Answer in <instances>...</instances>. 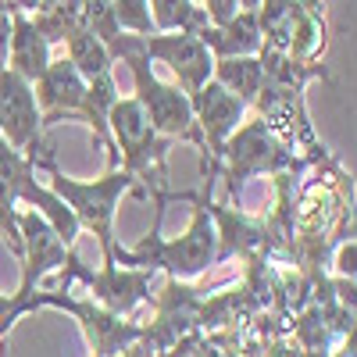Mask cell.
Masks as SVG:
<instances>
[{"label": "cell", "mask_w": 357, "mask_h": 357, "mask_svg": "<svg viewBox=\"0 0 357 357\" xmlns=\"http://www.w3.org/2000/svg\"><path fill=\"white\" fill-rule=\"evenodd\" d=\"M311 172L314 175L301 178L293 193L289 264L314 282L329 272L333 247L354 236V175H347L336 158Z\"/></svg>", "instance_id": "1"}, {"label": "cell", "mask_w": 357, "mask_h": 357, "mask_svg": "<svg viewBox=\"0 0 357 357\" xmlns=\"http://www.w3.org/2000/svg\"><path fill=\"white\" fill-rule=\"evenodd\" d=\"M178 200L193 204V215L190 225L178 240H165L161 236V215H154V225L146 236H139V243L132 250L126 247H114V261L118 264H129V268H146V272H165L168 279L178 282H193L197 275H204L207 268L215 264V225L211 215L193 200V193H178Z\"/></svg>", "instance_id": "2"}, {"label": "cell", "mask_w": 357, "mask_h": 357, "mask_svg": "<svg viewBox=\"0 0 357 357\" xmlns=\"http://www.w3.org/2000/svg\"><path fill=\"white\" fill-rule=\"evenodd\" d=\"M18 204H29L33 211H40L50 222V229L61 236V243L68 250H75L82 229H79V222L72 215V207L57 193H50V186L36 183V165L0 136V236H4L8 247L22 257Z\"/></svg>", "instance_id": "3"}, {"label": "cell", "mask_w": 357, "mask_h": 357, "mask_svg": "<svg viewBox=\"0 0 357 357\" xmlns=\"http://www.w3.org/2000/svg\"><path fill=\"white\" fill-rule=\"evenodd\" d=\"M36 168H47V172H50V193H57V197L72 207L79 229H86V232L97 236L104 261H114V247H118V240H114L118 200H122L126 193L146 200V197H151V193H146V186L139 183L132 172H126L122 165L107 168L100 178H93V183H82V178L65 175L61 168L54 165V158H40Z\"/></svg>", "instance_id": "4"}, {"label": "cell", "mask_w": 357, "mask_h": 357, "mask_svg": "<svg viewBox=\"0 0 357 357\" xmlns=\"http://www.w3.org/2000/svg\"><path fill=\"white\" fill-rule=\"evenodd\" d=\"M311 168H318V165H311L307 158H296L257 114H247L240 122V129H236L222 146L218 178H225V186H229V204L243 207V186L250 183V178L282 175V172L307 175Z\"/></svg>", "instance_id": "5"}, {"label": "cell", "mask_w": 357, "mask_h": 357, "mask_svg": "<svg viewBox=\"0 0 357 357\" xmlns=\"http://www.w3.org/2000/svg\"><path fill=\"white\" fill-rule=\"evenodd\" d=\"M107 129H111V143H114L118 158H122V168L139 178L146 186V193L165 190L172 139L154 132V126L146 122V114H143L136 97H118L114 100V107L107 114Z\"/></svg>", "instance_id": "6"}, {"label": "cell", "mask_w": 357, "mask_h": 357, "mask_svg": "<svg viewBox=\"0 0 357 357\" xmlns=\"http://www.w3.org/2000/svg\"><path fill=\"white\" fill-rule=\"evenodd\" d=\"M18 232H22V282L18 289L11 293V301H8V311L0 314V340H4L11 333V325L29 314V301H33V293L40 289V282L54 272V268H61L65 257L72 254L65 243H61V236H57L50 229V222L40 215V211H18Z\"/></svg>", "instance_id": "7"}, {"label": "cell", "mask_w": 357, "mask_h": 357, "mask_svg": "<svg viewBox=\"0 0 357 357\" xmlns=\"http://www.w3.org/2000/svg\"><path fill=\"white\" fill-rule=\"evenodd\" d=\"M151 279H154V272L129 268V264H118V261H104L97 272H89L79 257V250H72L65 257V275L57 282V289H72V282H82L86 296L93 304H100L104 311H111L118 318H132V311L139 304L151 301Z\"/></svg>", "instance_id": "8"}, {"label": "cell", "mask_w": 357, "mask_h": 357, "mask_svg": "<svg viewBox=\"0 0 357 357\" xmlns=\"http://www.w3.org/2000/svg\"><path fill=\"white\" fill-rule=\"evenodd\" d=\"M36 307H57L79 321V329L89 343V354L93 357H114L122 354L126 347L139 343L143 325L132 318H118L111 311H104L100 304H93L89 296H75L68 289H36L33 301H29V314Z\"/></svg>", "instance_id": "9"}, {"label": "cell", "mask_w": 357, "mask_h": 357, "mask_svg": "<svg viewBox=\"0 0 357 357\" xmlns=\"http://www.w3.org/2000/svg\"><path fill=\"white\" fill-rule=\"evenodd\" d=\"M0 136L29 161L50 158V143L43 139V118L36 107L33 82L15 75L8 65H0Z\"/></svg>", "instance_id": "10"}, {"label": "cell", "mask_w": 357, "mask_h": 357, "mask_svg": "<svg viewBox=\"0 0 357 357\" xmlns=\"http://www.w3.org/2000/svg\"><path fill=\"white\" fill-rule=\"evenodd\" d=\"M193 200L211 215L215 225V264L225 261H250V257H264V222L261 215H250L243 207H232V204H215V175H204L200 178V190L193 193Z\"/></svg>", "instance_id": "11"}, {"label": "cell", "mask_w": 357, "mask_h": 357, "mask_svg": "<svg viewBox=\"0 0 357 357\" xmlns=\"http://www.w3.org/2000/svg\"><path fill=\"white\" fill-rule=\"evenodd\" d=\"M200 301H204V289H197L190 282H178V279H165L161 293L154 296V318L139 333V347L146 350V357L165 354L186 333L197 329Z\"/></svg>", "instance_id": "12"}, {"label": "cell", "mask_w": 357, "mask_h": 357, "mask_svg": "<svg viewBox=\"0 0 357 357\" xmlns=\"http://www.w3.org/2000/svg\"><path fill=\"white\" fill-rule=\"evenodd\" d=\"M190 104H193V118H197L204 146H207V158H211V168H218L225 139L240 129V122L250 111L240 97L229 93V89L215 79H207L197 93H190Z\"/></svg>", "instance_id": "13"}, {"label": "cell", "mask_w": 357, "mask_h": 357, "mask_svg": "<svg viewBox=\"0 0 357 357\" xmlns=\"http://www.w3.org/2000/svg\"><path fill=\"white\" fill-rule=\"evenodd\" d=\"M143 54L151 61H161L175 72L178 79V89L190 97L197 89L211 79V68H215V54L204 47L200 36H190V33H154V36H143Z\"/></svg>", "instance_id": "14"}, {"label": "cell", "mask_w": 357, "mask_h": 357, "mask_svg": "<svg viewBox=\"0 0 357 357\" xmlns=\"http://www.w3.org/2000/svg\"><path fill=\"white\" fill-rule=\"evenodd\" d=\"M33 93H36V107H40L43 129H47L54 122H61V118H79L82 97H86V79L61 54V57H54L47 65V72L33 82Z\"/></svg>", "instance_id": "15"}, {"label": "cell", "mask_w": 357, "mask_h": 357, "mask_svg": "<svg viewBox=\"0 0 357 357\" xmlns=\"http://www.w3.org/2000/svg\"><path fill=\"white\" fill-rule=\"evenodd\" d=\"M261 311V304L254 301L250 286L229 282L215 293H204L200 301V314H197V329L200 333H225V329H247L254 321V314Z\"/></svg>", "instance_id": "16"}, {"label": "cell", "mask_w": 357, "mask_h": 357, "mask_svg": "<svg viewBox=\"0 0 357 357\" xmlns=\"http://www.w3.org/2000/svg\"><path fill=\"white\" fill-rule=\"evenodd\" d=\"M11 4V0H8ZM54 61V54H50V43L36 33V25L29 22L25 11H18L11 4V47H8V68L15 75H22L25 82H36L47 65Z\"/></svg>", "instance_id": "17"}, {"label": "cell", "mask_w": 357, "mask_h": 357, "mask_svg": "<svg viewBox=\"0 0 357 357\" xmlns=\"http://www.w3.org/2000/svg\"><path fill=\"white\" fill-rule=\"evenodd\" d=\"M204 47L215 57H257L261 50V29L254 11H240L225 25H207L200 33Z\"/></svg>", "instance_id": "18"}, {"label": "cell", "mask_w": 357, "mask_h": 357, "mask_svg": "<svg viewBox=\"0 0 357 357\" xmlns=\"http://www.w3.org/2000/svg\"><path fill=\"white\" fill-rule=\"evenodd\" d=\"M289 343L296 347L301 357H329L340 347V336L329 329V321L321 318V311L307 301L289 321Z\"/></svg>", "instance_id": "19"}, {"label": "cell", "mask_w": 357, "mask_h": 357, "mask_svg": "<svg viewBox=\"0 0 357 357\" xmlns=\"http://www.w3.org/2000/svg\"><path fill=\"white\" fill-rule=\"evenodd\" d=\"M211 79H215V82H222V86L229 89V93L240 97V100L247 104V111H250V104H254V97H257L261 82H264V75H261V61H257V57H215Z\"/></svg>", "instance_id": "20"}, {"label": "cell", "mask_w": 357, "mask_h": 357, "mask_svg": "<svg viewBox=\"0 0 357 357\" xmlns=\"http://www.w3.org/2000/svg\"><path fill=\"white\" fill-rule=\"evenodd\" d=\"M151 8V22L154 33H190L200 36L207 25V15L197 8V0H146Z\"/></svg>", "instance_id": "21"}, {"label": "cell", "mask_w": 357, "mask_h": 357, "mask_svg": "<svg viewBox=\"0 0 357 357\" xmlns=\"http://www.w3.org/2000/svg\"><path fill=\"white\" fill-rule=\"evenodd\" d=\"M65 47V57L75 65V72L89 82L93 75H104V72H114V57L111 50L89 33V29H75V33L61 43Z\"/></svg>", "instance_id": "22"}, {"label": "cell", "mask_w": 357, "mask_h": 357, "mask_svg": "<svg viewBox=\"0 0 357 357\" xmlns=\"http://www.w3.org/2000/svg\"><path fill=\"white\" fill-rule=\"evenodd\" d=\"M29 22L36 25V33L54 47V43H65L75 29H86L82 25V11H79V0H54L50 8L29 15Z\"/></svg>", "instance_id": "23"}, {"label": "cell", "mask_w": 357, "mask_h": 357, "mask_svg": "<svg viewBox=\"0 0 357 357\" xmlns=\"http://www.w3.org/2000/svg\"><path fill=\"white\" fill-rule=\"evenodd\" d=\"M79 11H82V25L93 33L104 47H111L122 29L114 22V0H79Z\"/></svg>", "instance_id": "24"}, {"label": "cell", "mask_w": 357, "mask_h": 357, "mask_svg": "<svg viewBox=\"0 0 357 357\" xmlns=\"http://www.w3.org/2000/svg\"><path fill=\"white\" fill-rule=\"evenodd\" d=\"M114 22L129 36H154V22L146 0H114Z\"/></svg>", "instance_id": "25"}, {"label": "cell", "mask_w": 357, "mask_h": 357, "mask_svg": "<svg viewBox=\"0 0 357 357\" xmlns=\"http://www.w3.org/2000/svg\"><path fill=\"white\" fill-rule=\"evenodd\" d=\"M329 272L333 275H343V279H354L357 275V240H340L329 254Z\"/></svg>", "instance_id": "26"}, {"label": "cell", "mask_w": 357, "mask_h": 357, "mask_svg": "<svg viewBox=\"0 0 357 357\" xmlns=\"http://www.w3.org/2000/svg\"><path fill=\"white\" fill-rule=\"evenodd\" d=\"M197 8L207 15V22H211V25H225V22H232L236 15L243 11L236 0H197Z\"/></svg>", "instance_id": "27"}, {"label": "cell", "mask_w": 357, "mask_h": 357, "mask_svg": "<svg viewBox=\"0 0 357 357\" xmlns=\"http://www.w3.org/2000/svg\"><path fill=\"white\" fill-rule=\"evenodd\" d=\"M11 47V4H0V65H8Z\"/></svg>", "instance_id": "28"}, {"label": "cell", "mask_w": 357, "mask_h": 357, "mask_svg": "<svg viewBox=\"0 0 357 357\" xmlns=\"http://www.w3.org/2000/svg\"><path fill=\"white\" fill-rule=\"evenodd\" d=\"M261 357H301V354H296V347L289 343V336H282V340H272V343H268Z\"/></svg>", "instance_id": "29"}, {"label": "cell", "mask_w": 357, "mask_h": 357, "mask_svg": "<svg viewBox=\"0 0 357 357\" xmlns=\"http://www.w3.org/2000/svg\"><path fill=\"white\" fill-rule=\"evenodd\" d=\"M354 347H357V329H354V333H347V336L340 340V347H336L329 357H357V350H354Z\"/></svg>", "instance_id": "30"}, {"label": "cell", "mask_w": 357, "mask_h": 357, "mask_svg": "<svg viewBox=\"0 0 357 357\" xmlns=\"http://www.w3.org/2000/svg\"><path fill=\"white\" fill-rule=\"evenodd\" d=\"M114 357H146V350H143L139 343H132V347H126L122 354H114Z\"/></svg>", "instance_id": "31"}, {"label": "cell", "mask_w": 357, "mask_h": 357, "mask_svg": "<svg viewBox=\"0 0 357 357\" xmlns=\"http://www.w3.org/2000/svg\"><path fill=\"white\" fill-rule=\"evenodd\" d=\"M236 4H240L243 11H257V4H261V0H236Z\"/></svg>", "instance_id": "32"}, {"label": "cell", "mask_w": 357, "mask_h": 357, "mask_svg": "<svg viewBox=\"0 0 357 357\" xmlns=\"http://www.w3.org/2000/svg\"><path fill=\"white\" fill-rule=\"evenodd\" d=\"M8 301H11V296H4V293H0V314L8 311Z\"/></svg>", "instance_id": "33"}, {"label": "cell", "mask_w": 357, "mask_h": 357, "mask_svg": "<svg viewBox=\"0 0 357 357\" xmlns=\"http://www.w3.org/2000/svg\"><path fill=\"white\" fill-rule=\"evenodd\" d=\"M0 4H8V0H0Z\"/></svg>", "instance_id": "34"}, {"label": "cell", "mask_w": 357, "mask_h": 357, "mask_svg": "<svg viewBox=\"0 0 357 357\" xmlns=\"http://www.w3.org/2000/svg\"><path fill=\"white\" fill-rule=\"evenodd\" d=\"M89 357H93V354H89Z\"/></svg>", "instance_id": "35"}]
</instances>
